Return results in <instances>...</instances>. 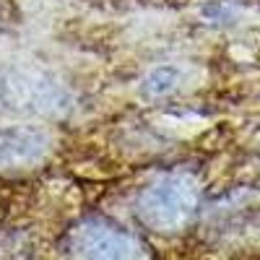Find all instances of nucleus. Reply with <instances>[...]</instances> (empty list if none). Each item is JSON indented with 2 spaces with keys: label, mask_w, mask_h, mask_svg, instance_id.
Masks as SVG:
<instances>
[{
  "label": "nucleus",
  "mask_w": 260,
  "mask_h": 260,
  "mask_svg": "<svg viewBox=\"0 0 260 260\" xmlns=\"http://www.w3.org/2000/svg\"><path fill=\"white\" fill-rule=\"evenodd\" d=\"M73 260H148L143 242L104 219H86L68 237Z\"/></svg>",
  "instance_id": "nucleus-2"
},
{
  "label": "nucleus",
  "mask_w": 260,
  "mask_h": 260,
  "mask_svg": "<svg viewBox=\"0 0 260 260\" xmlns=\"http://www.w3.org/2000/svg\"><path fill=\"white\" fill-rule=\"evenodd\" d=\"M201 203V185L187 172H169L141 190L136 201L138 221L161 234H175L185 229Z\"/></svg>",
  "instance_id": "nucleus-1"
},
{
  "label": "nucleus",
  "mask_w": 260,
  "mask_h": 260,
  "mask_svg": "<svg viewBox=\"0 0 260 260\" xmlns=\"http://www.w3.org/2000/svg\"><path fill=\"white\" fill-rule=\"evenodd\" d=\"M50 141L45 133L26 127H0V169H21L47 156Z\"/></svg>",
  "instance_id": "nucleus-3"
},
{
  "label": "nucleus",
  "mask_w": 260,
  "mask_h": 260,
  "mask_svg": "<svg viewBox=\"0 0 260 260\" xmlns=\"http://www.w3.org/2000/svg\"><path fill=\"white\" fill-rule=\"evenodd\" d=\"M257 143H260V133H257Z\"/></svg>",
  "instance_id": "nucleus-5"
},
{
  "label": "nucleus",
  "mask_w": 260,
  "mask_h": 260,
  "mask_svg": "<svg viewBox=\"0 0 260 260\" xmlns=\"http://www.w3.org/2000/svg\"><path fill=\"white\" fill-rule=\"evenodd\" d=\"M180 86V71L175 65H156L154 71H148V76L141 83V91L148 99H159L172 94Z\"/></svg>",
  "instance_id": "nucleus-4"
}]
</instances>
